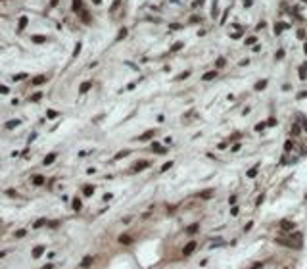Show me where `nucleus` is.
<instances>
[{"instance_id":"1","label":"nucleus","mask_w":307,"mask_h":269,"mask_svg":"<svg viewBox=\"0 0 307 269\" xmlns=\"http://www.w3.org/2000/svg\"><path fill=\"white\" fill-rule=\"evenodd\" d=\"M194 248H196V242L192 240L190 244H186V246H184V250H182V254H184V256H190L192 252H194Z\"/></svg>"},{"instance_id":"2","label":"nucleus","mask_w":307,"mask_h":269,"mask_svg":"<svg viewBox=\"0 0 307 269\" xmlns=\"http://www.w3.org/2000/svg\"><path fill=\"white\" fill-rule=\"evenodd\" d=\"M31 179H33V185H37V186L44 185V177H42V175H33Z\"/></svg>"},{"instance_id":"3","label":"nucleus","mask_w":307,"mask_h":269,"mask_svg":"<svg viewBox=\"0 0 307 269\" xmlns=\"http://www.w3.org/2000/svg\"><path fill=\"white\" fill-rule=\"evenodd\" d=\"M33 42H38V44H40V42H46V40H48V38L46 37H42V35H33V38H31Z\"/></svg>"},{"instance_id":"4","label":"nucleus","mask_w":307,"mask_h":269,"mask_svg":"<svg viewBox=\"0 0 307 269\" xmlns=\"http://www.w3.org/2000/svg\"><path fill=\"white\" fill-rule=\"evenodd\" d=\"M42 252H44V246H37V248L33 250V258H40Z\"/></svg>"},{"instance_id":"5","label":"nucleus","mask_w":307,"mask_h":269,"mask_svg":"<svg viewBox=\"0 0 307 269\" xmlns=\"http://www.w3.org/2000/svg\"><path fill=\"white\" fill-rule=\"evenodd\" d=\"M54 160H56V154H48V156L44 158V165H50Z\"/></svg>"},{"instance_id":"6","label":"nucleus","mask_w":307,"mask_h":269,"mask_svg":"<svg viewBox=\"0 0 307 269\" xmlns=\"http://www.w3.org/2000/svg\"><path fill=\"white\" fill-rule=\"evenodd\" d=\"M44 81H46L44 75H38V77H35V79H33V85H42Z\"/></svg>"},{"instance_id":"7","label":"nucleus","mask_w":307,"mask_h":269,"mask_svg":"<svg viewBox=\"0 0 307 269\" xmlns=\"http://www.w3.org/2000/svg\"><path fill=\"white\" fill-rule=\"evenodd\" d=\"M83 192H84V196H92V192H94V186L86 185V186L83 188Z\"/></svg>"},{"instance_id":"8","label":"nucleus","mask_w":307,"mask_h":269,"mask_svg":"<svg viewBox=\"0 0 307 269\" xmlns=\"http://www.w3.org/2000/svg\"><path fill=\"white\" fill-rule=\"evenodd\" d=\"M92 262H94V258H92V256H86L83 262H81V265H83V267H86V265H88V263H92Z\"/></svg>"},{"instance_id":"9","label":"nucleus","mask_w":307,"mask_h":269,"mask_svg":"<svg viewBox=\"0 0 307 269\" xmlns=\"http://www.w3.org/2000/svg\"><path fill=\"white\" fill-rule=\"evenodd\" d=\"M119 242H121V244H131V237H127V235H121V237H119Z\"/></svg>"},{"instance_id":"10","label":"nucleus","mask_w":307,"mask_h":269,"mask_svg":"<svg viewBox=\"0 0 307 269\" xmlns=\"http://www.w3.org/2000/svg\"><path fill=\"white\" fill-rule=\"evenodd\" d=\"M280 227H282V229H292L294 223H290V221H280Z\"/></svg>"},{"instance_id":"11","label":"nucleus","mask_w":307,"mask_h":269,"mask_svg":"<svg viewBox=\"0 0 307 269\" xmlns=\"http://www.w3.org/2000/svg\"><path fill=\"white\" fill-rule=\"evenodd\" d=\"M27 21H29V19L25 17V15H23V17L19 19V29H25V25H27Z\"/></svg>"},{"instance_id":"12","label":"nucleus","mask_w":307,"mask_h":269,"mask_svg":"<svg viewBox=\"0 0 307 269\" xmlns=\"http://www.w3.org/2000/svg\"><path fill=\"white\" fill-rule=\"evenodd\" d=\"M42 98V92H35V94L31 96V102H37V100H40Z\"/></svg>"},{"instance_id":"13","label":"nucleus","mask_w":307,"mask_h":269,"mask_svg":"<svg viewBox=\"0 0 307 269\" xmlns=\"http://www.w3.org/2000/svg\"><path fill=\"white\" fill-rule=\"evenodd\" d=\"M73 210H75V211H79V210H81V202H79L77 198L73 200Z\"/></svg>"},{"instance_id":"14","label":"nucleus","mask_w":307,"mask_h":269,"mask_svg":"<svg viewBox=\"0 0 307 269\" xmlns=\"http://www.w3.org/2000/svg\"><path fill=\"white\" fill-rule=\"evenodd\" d=\"M25 77H27V73H21V75H15V77H13V81H23Z\"/></svg>"},{"instance_id":"15","label":"nucleus","mask_w":307,"mask_h":269,"mask_svg":"<svg viewBox=\"0 0 307 269\" xmlns=\"http://www.w3.org/2000/svg\"><path fill=\"white\" fill-rule=\"evenodd\" d=\"M17 125V121H8L6 123V129H12V127H15Z\"/></svg>"},{"instance_id":"16","label":"nucleus","mask_w":307,"mask_h":269,"mask_svg":"<svg viewBox=\"0 0 307 269\" xmlns=\"http://www.w3.org/2000/svg\"><path fill=\"white\" fill-rule=\"evenodd\" d=\"M88 87H90V83H84L83 87H81V92H86V90H88Z\"/></svg>"},{"instance_id":"17","label":"nucleus","mask_w":307,"mask_h":269,"mask_svg":"<svg viewBox=\"0 0 307 269\" xmlns=\"http://www.w3.org/2000/svg\"><path fill=\"white\" fill-rule=\"evenodd\" d=\"M56 115H58V112H54V110H50V112H48V117H50V119H52V117H56Z\"/></svg>"},{"instance_id":"18","label":"nucleus","mask_w":307,"mask_h":269,"mask_svg":"<svg viewBox=\"0 0 307 269\" xmlns=\"http://www.w3.org/2000/svg\"><path fill=\"white\" fill-rule=\"evenodd\" d=\"M0 92H4V94H6V92H8V87H4V85H0Z\"/></svg>"},{"instance_id":"19","label":"nucleus","mask_w":307,"mask_h":269,"mask_svg":"<svg viewBox=\"0 0 307 269\" xmlns=\"http://www.w3.org/2000/svg\"><path fill=\"white\" fill-rule=\"evenodd\" d=\"M196 231H198V225H194V227H190V229H188V233H196Z\"/></svg>"},{"instance_id":"20","label":"nucleus","mask_w":307,"mask_h":269,"mask_svg":"<svg viewBox=\"0 0 307 269\" xmlns=\"http://www.w3.org/2000/svg\"><path fill=\"white\" fill-rule=\"evenodd\" d=\"M52 267H54V265H44L42 269H52Z\"/></svg>"},{"instance_id":"21","label":"nucleus","mask_w":307,"mask_h":269,"mask_svg":"<svg viewBox=\"0 0 307 269\" xmlns=\"http://www.w3.org/2000/svg\"><path fill=\"white\" fill-rule=\"evenodd\" d=\"M4 256H6V252H0V260H2Z\"/></svg>"}]
</instances>
